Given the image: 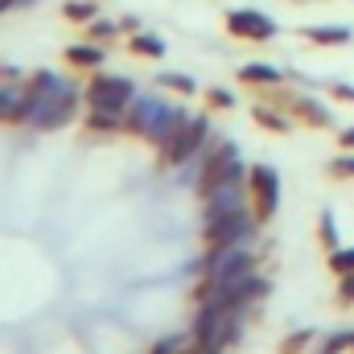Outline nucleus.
<instances>
[{
    "label": "nucleus",
    "mask_w": 354,
    "mask_h": 354,
    "mask_svg": "<svg viewBox=\"0 0 354 354\" xmlns=\"http://www.w3.org/2000/svg\"><path fill=\"white\" fill-rule=\"evenodd\" d=\"M75 111H79V91L62 75L33 71L25 79V87H21V124L54 132V128H66L75 120Z\"/></svg>",
    "instance_id": "f257e3e1"
},
{
    "label": "nucleus",
    "mask_w": 354,
    "mask_h": 354,
    "mask_svg": "<svg viewBox=\"0 0 354 354\" xmlns=\"http://www.w3.org/2000/svg\"><path fill=\"white\" fill-rule=\"evenodd\" d=\"M185 120H189L185 107H174V103H165V99H157V95H136V99L128 103V111H124V132L145 136L149 145L161 149Z\"/></svg>",
    "instance_id": "f03ea898"
},
{
    "label": "nucleus",
    "mask_w": 354,
    "mask_h": 354,
    "mask_svg": "<svg viewBox=\"0 0 354 354\" xmlns=\"http://www.w3.org/2000/svg\"><path fill=\"white\" fill-rule=\"evenodd\" d=\"M243 313L248 309H231V305H202L198 322H194V338L202 342L206 354H223L243 330Z\"/></svg>",
    "instance_id": "7ed1b4c3"
},
{
    "label": "nucleus",
    "mask_w": 354,
    "mask_h": 354,
    "mask_svg": "<svg viewBox=\"0 0 354 354\" xmlns=\"http://www.w3.org/2000/svg\"><path fill=\"white\" fill-rule=\"evenodd\" d=\"M202 157V174H198V194L206 198L210 189H218L223 181H248V165L239 157V149L231 140H206Z\"/></svg>",
    "instance_id": "20e7f679"
},
{
    "label": "nucleus",
    "mask_w": 354,
    "mask_h": 354,
    "mask_svg": "<svg viewBox=\"0 0 354 354\" xmlns=\"http://www.w3.org/2000/svg\"><path fill=\"white\" fill-rule=\"evenodd\" d=\"M91 111H128V103L136 99L132 79L124 75H107V71H91V83L83 87Z\"/></svg>",
    "instance_id": "39448f33"
},
{
    "label": "nucleus",
    "mask_w": 354,
    "mask_h": 354,
    "mask_svg": "<svg viewBox=\"0 0 354 354\" xmlns=\"http://www.w3.org/2000/svg\"><path fill=\"white\" fill-rule=\"evenodd\" d=\"M206 140H210V120H206V115H189L157 153H161L165 165H185L189 157H198V153L206 149Z\"/></svg>",
    "instance_id": "423d86ee"
},
{
    "label": "nucleus",
    "mask_w": 354,
    "mask_h": 354,
    "mask_svg": "<svg viewBox=\"0 0 354 354\" xmlns=\"http://www.w3.org/2000/svg\"><path fill=\"white\" fill-rule=\"evenodd\" d=\"M256 214L252 210H239V214H223V218H206L202 227V239L206 248H227V243H248L252 231H256Z\"/></svg>",
    "instance_id": "0eeeda50"
},
{
    "label": "nucleus",
    "mask_w": 354,
    "mask_h": 354,
    "mask_svg": "<svg viewBox=\"0 0 354 354\" xmlns=\"http://www.w3.org/2000/svg\"><path fill=\"white\" fill-rule=\"evenodd\" d=\"M248 189H252V214L260 223L272 218L280 206V174L272 165H256V169H248Z\"/></svg>",
    "instance_id": "6e6552de"
},
{
    "label": "nucleus",
    "mask_w": 354,
    "mask_h": 354,
    "mask_svg": "<svg viewBox=\"0 0 354 354\" xmlns=\"http://www.w3.org/2000/svg\"><path fill=\"white\" fill-rule=\"evenodd\" d=\"M227 29L235 37H243V41H268V37H276V21L264 17V12H256V8H231L227 12Z\"/></svg>",
    "instance_id": "1a4fd4ad"
},
{
    "label": "nucleus",
    "mask_w": 354,
    "mask_h": 354,
    "mask_svg": "<svg viewBox=\"0 0 354 354\" xmlns=\"http://www.w3.org/2000/svg\"><path fill=\"white\" fill-rule=\"evenodd\" d=\"M239 268H252V248L248 243H227V248H206V276H227V272H239Z\"/></svg>",
    "instance_id": "9d476101"
},
{
    "label": "nucleus",
    "mask_w": 354,
    "mask_h": 354,
    "mask_svg": "<svg viewBox=\"0 0 354 354\" xmlns=\"http://www.w3.org/2000/svg\"><path fill=\"white\" fill-rule=\"evenodd\" d=\"M239 210H248L243 181H223L218 189L206 194V218H223V214H239Z\"/></svg>",
    "instance_id": "9b49d317"
},
{
    "label": "nucleus",
    "mask_w": 354,
    "mask_h": 354,
    "mask_svg": "<svg viewBox=\"0 0 354 354\" xmlns=\"http://www.w3.org/2000/svg\"><path fill=\"white\" fill-rule=\"evenodd\" d=\"M103 58H107V50H103L99 41L66 46V66H75V71H99V66H103Z\"/></svg>",
    "instance_id": "f8f14e48"
},
{
    "label": "nucleus",
    "mask_w": 354,
    "mask_h": 354,
    "mask_svg": "<svg viewBox=\"0 0 354 354\" xmlns=\"http://www.w3.org/2000/svg\"><path fill=\"white\" fill-rule=\"evenodd\" d=\"M239 79H243L248 87H276L284 75H280L276 66H268V62H248V66H239Z\"/></svg>",
    "instance_id": "ddd939ff"
},
{
    "label": "nucleus",
    "mask_w": 354,
    "mask_h": 354,
    "mask_svg": "<svg viewBox=\"0 0 354 354\" xmlns=\"http://www.w3.org/2000/svg\"><path fill=\"white\" fill-rule=\"evenodd\" d=\"M309 41H317V46H346L351 41V29L346 25H309V29H301Z\"/></svg>",
    "instance_id": "4468645a"
},
{
    "label": "nucleus",
    "mask_w": 354,
    "mask_h": 354,
    "mask_svg": "<svg viewBox=\"0 0 354 354\" xmlns=\"http://www.w3.org/2000/svg\"><path fill=\"white\" fill-rule=\"evenodd\" d=\"M83 124H87V132H99V136L103 132H124V111H91L87 107Z\"/></svg>",
    "instance_id": "2eb2a0df"
},
{
    "label": "nucleus",
    "mask_w": 354,
    "mask_h": 354,
    "mask_svg": "<svg viewBox=\"0 0 354 354\" xmlns=\"http://www.w3.org/2000/svg\"><path fill=\"white\" fill-rule=\"evenodd\" d=\"M153 354H206L202 351V342L194 338V334H177V338H161Z\"/></svg>",
    "instance_id": "dca6fc26"
},
{
    "label": "nucleus",
    "mask_w": 354,
    "mask_h": 354,
    "mask_svg": "<svg viewBox=\"0 0 354 354\" xmlns=\"http://www.w3.org/2000/svg\"><path fill=\"white\" fill-rule=\"evenodd\" d=\"M128 50H132L136 58H161V54H165V41H161L157 33H140V29H136L132 41H128Z\"/></svg>",
    "instance_id": "f3484780"
},
{
    "label": "nucleus",
    "mask_w": 354,
    "mask_h": 354,
    "mask_svg": "<svg viewBox=\"0 0 354 354\" xmlns=\"http://www.w3.org/2000/svg\"><path fill=\"white\" fill-rule=\"evenodd\" d=\"M62 17L75 21V25H91L99 17V0H66L62 4Z\"/></svg>",
    "instance_id": "a211bd4d"
},
{
    "label": "nucleus",
    "mask_w": 354,
    "mask_h": 354,
    "mask_svg": "<svg viewBox=\"0 0 354 354\" xmlns=\"http://www.w3.org/2000/svg\"><path fill=\"white\" fill-rule=\"evenodd\" d=\"M297 111H301L309 124H317V128H322V124H330V111H326L317 99H297Z\"/></svg>",
    "instance_id": "6ab92c4d"
},
{
    "label": "nucleus",
    "mask_w": 354,
    "mask_h": 354,
    "mask_svg": "<svg viewBox=\"0 0 354 354\" xmlns=\"http://www.w3.org/2000/svg\"><path fill=\"white\" fill-rule=\"evenodd\" d=\"M252 115H256V124H260V128H272V132H288V120H284V115H276L272 107H252Z\"/></svg>",
    "instance_id": "aec40b11"
},
{
    "label": "nucleus",
    "mask_w": 354,
    "mask_h": 354,
    "mask_svg": "<svg viewBox=\"0 0 354 354\" xmlns=\"http://www.w3.org/2000/svg\"><path fill=\"white\" fill-rule=\"evenodd\" d=\"M157 83H161V87H169V91H177V95H194V91H198V83H194L189 75H177V71H169V75H161Z\"/></svg>",
    "instance_id": "412c9836"
},
{
    "label": "nucleus",
    "mask_w": 354,
    "mask_h": 354,
    "mask_svg": "<svg viewBox=\"0 0 354 354\" xmlns=\"http://www.w3.org/2000/svg\"><path fill=\"white\" fill-rule=\"evenodd\" d=\"M115 33H120V25H111V21H99V17L87 25V41H99V46H103V41H111Z\"/></svg>",
    "instance_id": "4be33fe9"
},
{
    "label": "nucleus",
    "mask_w": 354,
    "mask_h": 354,
    "mask_svg": "<svg viewBox=\"0 0 354 354\" xmlns=\"http://www.w3.org/2000/svg\"><path fill=\"white\" fill-rule=\"evenodd\" d=\"M330 268H334L338 276L354 272V248H334V252H330Z\"/></svg>",
    "instance_id": "5701e85b"
},
{
    "label": "nucleus",
    "mask_w": 354,
    "mask_h": 354,
    "mask_svg": "<svg viewBox=\"0 0 354 354\" xmlns=\"http://www.w3.org/2000/svg\"><path fill=\"white\" fill-rule=\"evenodd\" d=\"M322 243H326L330 252H334V248L342 243V239H338V223H334V214H330V210L322 214Z\"/></svg>",
    "instance_id": "b1692460"
},
{
    "label": "nucleus",
    "mask_w": 354,
    "mask_h": 354,
    "mask_svg": "<svg viewBox=\"0 0 354 354\" xmlns=\"http://www.w3.org/2000/svg\"><path fill=\"white\" fill-rule=\"evenodd\" d=\"M206 103L227 111V107H235V95H231V91H223V87H210V91H206Z\"/></svg>",
    "instance_id": "393cba45"
},
{
    "label": "nucleus",
    "mask_w": 354,
    "mask_h": 354,
    "mask_svg": "<svg viewBox=\"0 0 354 354\" xmlns=\"http://www.w3.org/2000/svg\"><path fill=\"white\" fill-rule=\"evenodd\" d=\"M346 346H354V334H334V338H326V346L317 354H338V351H346Z\"/></svg>",
    "instance_id": "a878e982"
},
{
    "label": "nucleus",
    "mask_w": 354,
    "mask_h": 354,
    "mask_svg": "<svg viewBox=\"0 0 354 354\" xmlns=\"http://www.w3.org/2000/svg\"><path fill=\"white\" fill-rule=\"evenodd\" d=\"M330 174L334 177H354V157H334V161H330Z\"/></svg>",
    "instance_id": "bb28decb"
},
{
    "label": "nucleus",
    "mask_w": 354,
    "mask_h": 354,
    "mask_svg": "<svg viewBox=\"0 0 354 354\" xmlns=\"http://www.w3.org/2000/svg\"><path fill=\"white\" fill-rule=\"evenodd\" d=\"M309 338H313L309 330H297V334H292V338L284 342V351H280V354H297V351H305V342H309Z\"/></svg>",
    "instance_id": "cd10ccee"
},
{
    "label": "nucleus",
    "mask_w": 354,
    "mask_h": 354,
    "mask_svg": "<svg viewBox=\"0 0 354 354\" xmlns=\"http://www.w3.org/2000/svg\"><path fill=\"white\" fill-rule=\"evenodd\" d=\"M338 297H342L346 305H354V272H346V276L338 280Z\"/></svg>",
    "instance_id": "c85d7f7f"
},
{
    "label": "nucleus",
    "mask_w": 354,
    "mask_h": 354,
    "mask_svg": "<svg viewBox=\"0 0 354 354\" xmlns=\"http://www.w3.org/2000/svg\"><path fill=\"white\" fill-rule=\"evenodd\" d=\"M338 145H342V149H354V128H342V132H338Z\"/></svg>",
    "instance_id": "c756f323"
},
{
    "label": "nucleus",
    "mask_w": 354,
    "mask_h": 354,
    "mask_svg": "<svg viewBox=\"0 0 354 354\" xmlns=\"http://www.w3.org/2000/svg\"><path fill=\"white\" fill-rule=\"evenodd\" d=\"M21 4H33V0H0V17L12 12V8H21Z\"/></svg>",
    "instance_id": "7c9ffc66"
},
{
    "label": "nucleus",
    "mask_w": 354,
    "mask_h": 354,
    "mask_svg": "<svg viewBox=\"0 0 354 354\" xmlns=\"http://www.w3.org/2000/svg\"><path fill=\"white\" fill-rule=\"evenodd\" d=\"M330 91H334L338 99H354V87H346V83H334V87H330Z\"/></svg>",
    "instance_id": "2f4dec72"
}]
</instances>
